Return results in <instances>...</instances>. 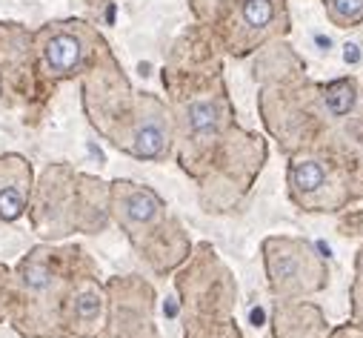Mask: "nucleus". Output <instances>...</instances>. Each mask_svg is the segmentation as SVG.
I'll return each instance as SVG.
<instances>
[{"instance_id":"6e6552de","label":"nucleus","mask_w":363,"mask_h":338,"mask_svg":"<svg viewBox=\"0 0 363 338\" xmlns=\"http://www.w3.org/2000/svg\"><path fill=\"white\" fill-rule=\"evenodd\" d=\"M354 98H357L354 95V87H352V83H346V80L332 83V87L326 89V107H329V112L335 118H343L346 112H352Z\"/></svg>"},{"instance_id":"20e7f679","label":"nucleus","mask_w":363,"mask_h":338,"mask_svg":"<svg viewBox=\"0 0 363 338\" xmlns=\"http://www.w3.org/2000/svg\"><path fill=\"white\" fill-rule=\"evenodd\" d=\"M69 307H72V321L69 324H95L98 315H101V293L95 284H80L72 298H69Z\"/></svg>"},{"instance_id":"7ed1b4c3","label":"nucleus","mask_w":363,"mask_h":338,"mask_svg":"<svg viewBox=\"0 0 363 338\" xmlns=\"http://www.w3.org/2000/svg\"><path fill=\"white\" fill-rule=\"evenodd\" d=\"M83 66V40L72 32H52L43 40V69L52 77H69Z\"/></svg>"},{"instance_id":"0eeeda50","label":"nucleus","mask_w":363,"mask_h":338,"mask_svg":"<svg viewBox=\"0 0 363 338\" xmlns=\"http://www.w3.org/2000/svg\"><path fill=\"white\" fill-rule=\"evenodd\" d=\"M189 129L195 138H206L218 129V107L212 101H198L189 107Z\"/></svg>"},{"instance_id":"9d476101","label":"nucleus","mask_w":363,"mask_h":338,"mask_svg":"<svg viewBox=\"0 0 363 338\" xmlns=\"http://www.w3.org/2000/svg\"><path fill=\"white\" fill-rule=\"evenodd\" d=\"M346 63H357L360 60V52H357V43H346V52H343Z\"/></svg>"},{"instance_id":"f03ea898","label":"nucleus","mask_w":363,"mask_h":338,"mask_svg":"<svg viewBox=\"0 0 363 338\" xmlns=\"http://www.w3.org/2000/svg\"><path fill=\"white\" fill-rule=\"evenodd\" d=\"M129 155L140 158V160H157L169 152V124L163 118V112L157 107H149L146 112H140L138 124L132 126L129 138L121 143Z\"/></svg>"},{"instance_id":"423d86ee","label":"nucleus","mask_w":363,"mask_h":338,"mask_svg":"<svg viewBox=\"0 0 363 338\" xmlns=\"http://www.w3.org/2000/svg\"><path fill=\"white\" fill-rule=\"evenodd\" d=\"M240 21L249 32H263L275 21V0H243L240 4Z\"/></svg>"},{"instance_id":"1a4fd4ad","label":"nucleus","mask_w":363,"mask_h":338,"mask_svg":"<svg viewBox=\"0 0 363 338\" xmlns=\"http://www.w3.org/2000/svg\"><path fill=\"white\" fill-rule=\"evenodd\" d=\"M329 12L340 26L357 23L363 18V0H329Z\"/></svg>"},{"instance_id":"f257e3e1","label":"nucleus","mask_w":363,"mask_h":338,"mask_svg":"<svg viewBox=\"0 0 363 338\" xmlns=\"http://www.w3.org/2000/svg\"><path fill=\"white\" fill-rule=\"evenodd\" d=\"M32 169L21 155L0 158V221H18L29 207Z\"/></svg>"},{"instance_id":"39448f33","label":"nucleus","mask_w":363,"mask_h":338,"mask_svg":"<svg viewBox=\"0 0 363 338\" xmlns=\"http://www.w3.org/2000/svg\"><path fill=\"white\" fill-rule=\"evenodd\" d=\"M323 181H326V173H323V166L318 160L303 158V160L292 163V184H295L298 192L312 195V192H318L323 187Z\"/></svg>"}]
</instances>
